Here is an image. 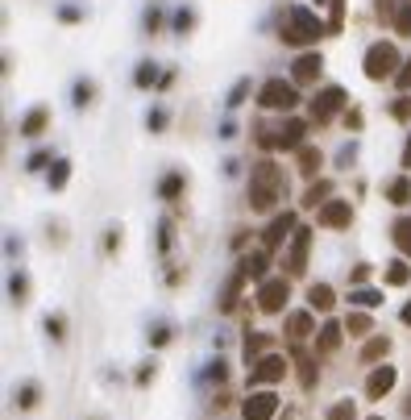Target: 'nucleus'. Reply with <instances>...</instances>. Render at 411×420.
I'll return each instance as SVG.
<instances>
[{"label":"nucleus","instance_id":"nucleus-1","mask_svg":"<svg viewBox=\"0 0 411 420\" xmlns=\"http://www.w3.org/2000/svg\"><path fill=\"white\" fill-rule=\"evenodd\" d=\"M274 200H283V171L274 163H258L249 175V204L258 212H266V208H274Z\"/></svg>","mask_w":411,"mask_h":420},{"label":"nucleus","instance_id":"nucleus-2","mask_svg":"<svg viewBox=\"0 0 411 420\" xmlns=\"http://www.w3.org/2000/svg\"><path fill=\"white\" fill-rule=\"evenodd\" d=\"M320 34H324V21L316 17L312 9H303V4L287 9V17H283V42L287 46H312Z\"/></svg>","mask_w":411,"mask_h":420},{"label":"nucleus","instance_id":"nucleus-3","mask_svg":"<svg viewBox=\"0 0 411 420\" xmlns=\"http://www.w3.org/2000/svg\"><path fill=\"white\" fill-rule=\"evenodd\" d=\"M365 79H374V83H378V79H387V75H395V67H403V63H399V50L390 46V42H374V46L365 50Z\"/></svg>","mask_w":411,"mask_h":420},{"label":"nucleus","instance_id":"nucleus-4","mask_svg":"<svg viewBox=\"0 0 411 420\" xmlns=\"http://www.w3.org/2000/svg\"><path fill=\"white\" fill-rule=\"evenodd\" d=\"M258 104H262V108H270V113H279V108H295V104H299V96H295V88H291V83H283V79H270V83H262V92H258Z\"/></svg>","mask_w":411,"mask_h":420},{"label":"nucleus","instance_id":"nucleus-5","mask_svg":"<svg viewBox=\"0 0 411 420\" xmlns=\"http://www.w3.org/2000/svg\"><path fill=\"white\" fill-rule=\"evenodd\" d=\"M291 296V287H287V279H262V287H258V308L262 312H283V304H287Z\"/></svg>","mask_w":411,"mask_h":420},{"label":"nucleus","instance_id":"nucleus-6","mask_svg":"<svg viewBox=\"0 0 411 420\" xmlns=\"http://www.w3.org/2000/svg\"><path fill=\"white\" fill-rule=\"evenodd\" d=\"M287 374V358H279V354H266V358H258L254 362V371H249V387H262V383H279Z\"/></svg>","mask_w":411,"mask_h":420},{"label":"nucleus","instance_id":"nucleus-7","mask_svg":"<svg viewBox=\"0 0 411 420\" xmlns=\"http://www.w3.org/2000/svg\"><path fill=\"white\" fill-rule=\"evenodd\" d=\"M274 412H279V396H274V391H254V396L241 404L245 420H270Z\"/></svg>","mask_w":411,"mask_h":420},{"label":"nucleus","instance_id":"nucleus-8","mask_svg":"<svg viewBox=\"0 0 411 420\" xmlns=\"http://www.w3.org/2000/svg\"><path fill=\"white\" fill-rule=\"evenodd\" d=\"M340 104H345V88H337V83H333V88H320L312 96V117L316 121H328Z\"/></svg>","mask_w":411,"mask_h":420},{"label":"nucleus","instance_id":"nucleus-9","mask_svg":"<svg viewBox=\"0 0 411 420\" xmlns=\"http://www.w3.org/2000/svg\"><path fill=\"white\" fill-rule=\"evenodd\" d=\"M308 246H312V229H295V233H291V250H287V271L291 275H303V267H308Z\"/></svg>","mask_w":411,"mask_h":420},{"label":"nucleus","instance_id":"nucleus-10","mask_svg":"<svg viewBox=\"0 0 411 420\" xmlns=\"http://www.w3.org/2000/svg\"><path fill=\"white\" fill-rule=\"evenodd\" d=\"M349 221H353L349 200H324V204H320V225H324V229H345Z\"/></svg>","mask_w":411,"mask_h":420},{"label":"nucleus","instance_id":"nucleus-11","mask_svg":"<svg viewBox=\"0 0 411 420\" xmlns=\"http://www.w3.org/2000/svg\"><path fill=\"white\" fill-rule=\"evenodd\" d=\"M303 133H308V125L299 121V117H291V121L274 133V146H279V150H299V146H303Z\"/></svg>","mask_w":411,"mask_h":420},{"label":"nucleus","instance_id":"nucleus-12","mask_svg":"<svg viewBox=\"0 0 411 420\" xmlns=\"http://www.w3.org/2000/svg\"><path fill=\"white\" fill-rule=\"evenodd\" d=\"M287 233H295V217H291V212H279V217H274V221L266 225V233H262L266 250L283 246V237H287Z\"/></svg>","mask_w":411,"mask_h":420},{"label":"nucleus","instance_id":"nucleus-13","mask_svg":"<svg viewBox=\"0 0 411 420\" xmlns=\"http://www.w3.org/2000/svg\"><path fill=\"white\" fill-rule=\"evenodd\" d=\"M320 67H324V58H320L316 50H308V54H299V58H295L291 75H295V83H312L316 75H320Z\"/></svg>","mask_w":411,"mask_h":420},{"label":"nucleus","instance_id":"nucleus-14","mask_svg":"<svg viewBox=\"0 0 411 420\" xmlns=\"http://www.w3.org/2000/svg\"><path fill=\"white\" fill-rule=\"evenodd\" d=\"M395 387V367H378V371H370V379H365V396L370 399H383Z\"/></svg>","mask_w":411,"mask_h":420},{"label":"nucleus","instance_id":"nucleus-15","mask_svg":"<svg viewBox=\"0 0 411 420\" xmlns=\"http://www.w3.org/2000/svg\"><path fill=\"white\" fill-rule=\"evenodd\" d=\"M237 271H241L245 279H266V250H254V254H245Z\"/></svg>","mask_w":411,"mask_h":420},{"label":"nucleus","instance_id":"nucleus-16","mask_svg":"<svg viewBox=\"0 0 411 420\" xmlns=\"http://www.w3.org/2000/svg\"><path fill=\"white\" fill-rule=\"evenodd\" d=\"M308 304H312V312H328L333 308V287L328 283H312L308 287Z\"/></svg>","mask_w":411,"mask_h":420},{"label":"nucleus","instance_id":"nucleus-17","mask_svg":"<svg viewBox=\"0 0 411 420\" xmlns=\"http://www.w3.org/2000/svg\"><path fill=\"white\" fill-rule=\"evenodd\" d=\"M287 333L295 337V342L312 337V312H291V317H287Z\"/></svg>","mask_w":411,"mask_h":420},{"label":"nucleus","instance_id":"nucleus-18","mask_svg":"<svg viewBox=\"0 0 411 420\" xmlns=\"http://www.w3.org/2000/svg\"><path fill=\"white\" fill-rule=\"evenodd\" d=\"M46 121H50L46 108H29V113H25V121H21V133H25V138H38V133L46 129Z\"/></svg>","mask_w":411,"mask_h":420},{"label":"nucleus","instance_id":"nucleus-19","mask_svg":"<svg viewBox=\"0 0 411 420\" xmlns=\"http://www.w3.org/2000/svg\"><path fill=\"white\" fill-rule=\"evenodd\" d=\"M241 283H245V275L237 271L229 283H224V292H220V312H233L237 308V292H241Z\"/></svg>","mask_w":411,"mask_h":420},{"label":"nucleus","instance_id":"nucleus-20","mask_svg":"<svg viewBox=\"0 0 411 420\" xmlns=\"http://www.w3.org/2000/svg\"><path fill=\"white\" fill-rule=\"evenodd\" d=\"M266 349V333H245V346H241V354H245V362L254 367L258 362V354Z\"/></svg>","mask_w":411,"mask_h":420},{"label":"nucleus","instance_id":"nucleus-21","mask_svg":"<svg viewBox=\"0 0 411 420\" xmlns=\"http://www.w3.org/2000/svg\"><path fill=\"white\" fill-rule=\"evenodd\" d=\"M340 333H345V329H340L337 321H328L324 329H320V349H324V354H333V349L340 346Z\"/></svg>","mask_w":411,"mask_h":420},{"label":"nucleus","instance_id":"nucleus-22","mask_svg":"<svg viewBox=\"0 0 411 420\" xmlns=\"http://www.w3.org/2000/svg\"><path fill=\"white\" fill-rule=\"evenodd\" d=\"M349 304H358V308H378V304H383V292H374V287H358V292H349Z\"/></svg>","mask_w":411,"mask_h":420},{"label":"nucleus","instance_id":"nucleus-23","mask_svg":"<svg viewBox=\"0 0 411 420\" xmlns=\"http://www.w3.org/2000/svg\"><path fill=\"white\" fill-rule=\"evenodd\" d=\"M387 349H390L387 337H370L365 349H362V362H378V358H387Z\"/></svg>","mask_w":411,"mask_h":420},{"label":"nucleus","instance_id":"nucleus-24","mask_svg":"<svg viewBox=\"0 0 411 420\" xmlns=\"http://www.w3.org/2000/svg\"><path fill=\"white\" fill-rule=\"evenodd\" d=\"M395 246L411 258V221H407V217H399V221H395Z\"/></svg>","mask_w":411,"mask_h":420},{"label":"nucleus","instance_id":"nucleus-25","mask_svg":"<svg viewBox=\"0 0 411 420\" xmlns=\"http://www.w3.org/2000/svg\"><path fill=\"white\" fill-rule=\"evenodd\" d=\"M387 196H390V204H407L411 200V179H390Z\"/></svg>","mask_w":411,"mask_h":420},{"label":"nucleus","instance_id":"nucleus-26","mask_svg":"<svg viewBox=\"0 0 411 420\" xmlns=\"http://www.w3.org/2000/svg\"><path fill=\"white\" fill-rule=\"evenodd\" d=\"M407 279H411V267L403 262V258H395V262L387 267V283H395V287H403Z\"/></svg>","mask_w":411,"mask_h":420},{"label":"nucleus","instance_id":"nucleus-27","mask_svg":"<svg viewBox=\"0 0 411 420\" xmlns=\"http://www.w3.org/2000/svg\"><path fill=\"white\" fill-rule=\"evenodd\" d=\"M316 167H320V150L316 146H299V171L316 175Z\"/></svg>","mask_w":411,"mask_h":420},{"label":"nucleus","instance_id":"nucleus-28","mask_svg":"<svg viewBox=\"0 0 411 420\" xmlns=\"http://www.w3.org/2000/svg\"><path fill=\"white\" fill-rule=\"evenodd\" d=\"M67 179H71V163H67V158H58V163H54V171H50V188L58 192V188H67Z\"/></svg>","mask_w":411,"mask_h":420},{"label":"nucleus","instance_id":"nucleus-29","mask_svg":"<svg viewBox=\"0 0 411 420\" xmlns=\"http://www.w3.org/2000/svg\"><path fill=\"white\" fill-rule=\"evenodd\" d=\"M133 83H137V88H150V83H158V67H154V63H137V71H133Z\"/></svg>","mask_w":411,"mask_h":420},{"label":"nucleus","instance_id":"nucleus-30","mask_svg":"<svg viewBox=\"0 0 411 420\" xmlns=\"http://www.w3.org/2000/svg\"><path fill=\"white\" fill-rule=\"evenodd\" d=\"M345 25V0H328V34H340Z\"/></svg>","mask_w":411,"mask_h":420},{"label":"nucleus","instance_id":"nucleus-31","mask_svg":"<svg viewBox=\"0 0 411 420\" xmlns=\"http://www.w3.org/2000/svg\"><path fill=\"white\" fill-rule=\"evenodd\" d=\"M158 192H162V200H175L179 192H183V175L175 171V175H167L162 183H158Z\"/></svg>","mask_w":411,"mask_h":420},{"label":"nucleus","instance_id":"nucleus-32","mask_svg":"<svg viewBox=\"0 0 411 420\" xmlns=\"http://www.w3.org/2000/svg\"><path fill=\"white\" fill-rule=\"evenodd\" d=\"M328 192H333V183H324V179H320V183H312V188H308L303 204H308V208H316V204H324V196H328Z\"/></svg>","mask_w":411,"mask_h":420},{"label":"nucleus","instance_id":"nucleus-33","mask_svg":"<svg viewBox=\"0 0 411 420\" xmlns=\"http://www.w3.org/2000/svg\"><path fill=\"white\" fill-rule=\"evenodd\" d=\"M345 329H349L353 337H362V333H370L374 324H370V317H365V312H349V321H345Z\"/></svg>","mask_w":411,"mask_h":420},{"label":"nucleus","instance_id":"nucleus-34","mask_svg":"<svg viewBox=\"0 0 411 420\" xmlns=\"http://www.w3.org/2000/svg\"><path fill=\"white\" fill-rule=\"evenodd\" d=\"M328 420H358V408H353V399H340L328 408Z\"/></svg>","mask_w":411,"mask_h":420},{"label":"nucleus","instance_id":"nucleus-35","mask_svg":"<svg viewBox=\"0 0 411 420\" xmlns=\"http://www.w3.org/2000/svg\"><path fill=\"white\" fill-rule=\"evenodd\" d=\"M395 29H399L403 38H411V0L399 4V13H395Z\"/></svg>","mask_w":411,"mask_h":420},{"label":"nucleus","instance_id":"nucleus-36","mask_svg":"<svg viewBox=\"0 0 411 420\" xmlns=\"http://www.w3.org/2000/svg\"><path fill=\"white\" fill-rule=\"evenodd\" d=\"M245 96H249V79H237V83H233V92H229V100H224V104H229V108H237V104H245Z\"/></svg>","mask_w":411,"mask_h":420},{"label":"nucleus","instance_id":"nucleus-37","mask_svg":"<svg viewBox=\"0 0 411 420\" xmlns=\"http://www.w3.org/2000/svg\"><path fill=\"white\" fill-rule=\"evenodd\" d=\"M71 96H75V108H83V104L92 100V83H88V79H79V83L71 88Z\"/></svg>","mask_w":411,"mask_h":420},{"label":"nucleus","instance_id":"nucleus-38","mask_svg":"<svg viewBox=\"0 0 411 420\" xmlns=\"http://www.w3.org/2000/svg\"><path fill=\"white\" fill-rule=\"evenodd\" d=\"M395 83H399V92H411V58L395 71Z\"/></svg>","mask_w":411,"mask_h":420},{"label":"nucleus","instance_id":"nucleus-39","mask_svg":"<svg viewBox=\"0 0 411 420\" xmlns=\"http://www.w3.org/2000/svg\"><path fill=\"white\" fill-rule=\"evenodd\" d=\"M374 13H378V17H383V21H395V13H399V4H395V0H378V4H374Z\"/></svg>","mask_w":411,"mask_h":420},{"label":"nucleus","instance_id":"nucleus-40","mask_svg":"<svg viewBox=\"0 0 411 420\" xmlns=\"http://www.w3.org/2000/svg\"><path fill=\"white\" fill-rule=\"evenodd\" d=\"M17 404H21V408H33V404H38V387H33V383H25V387H21V399H17Z\"/></svg>","mask_w":411,"mask_h":420},{"label":"nucleus","instance_id":"nucleus-41","mask_svg":"<svg viewBox=\"0 0 411 420\" xmlns=\"http://www.w3.org/2000/svg\"><path fill=\"white\" fill-rule=\"evenodd\" d=\"M192 9H179V13H175V29H179V34H183V29H192Z\"/></svg>","mask_w":411,"mask_h":420},{"label":"nucleus","instance_id":"nucleus-42","mask_svg":"<svg viewBox=\"0 0 411 420\" xmlns=\"http://www.w3.org/2000/svg\"><path fill=\"white\" fill-rule=\"evenodd\" d=\"M390 113H395L399 121H407V117H411V100H395V104H390Z\"/></svg>","mask_w":411,"mask_h":420},{"label":"nucleus","instance_id":"nucleus-43","mask_svg":"<svg viewBox=\"0 0 411 420\" xmlns=\"http://www.w3.org/2000/svg\"><path fill=\"white\" fill-rule=\"evenodd\" d=\"M9 296H13V299L25 296V279H21V275H13V279H9Z\"/></svg>","mask_w":411,"mask_h":420},{"label":"nucleus","instance_id":"nucleus-44","mask_svg":"<svg viewBox=\"0 0 411 420\" xmlns=\"http://www.w3.org/2000/svg\"><path fill=\"white\" fill-rule=\"evenodd\" d=\"M46 163H50V154H46V150H38V154H29V171H42Z\"/></svg>","mask_w":411,"mask_h":420},{"label":"nucleus","instance_id":"nucleus-45","mask_svg":"<svg viewBox=\"0 0 411 420\" xmlns=\"http://www.w3.org/2000/svg\"><path fill=\"white\" fill-rule=\"evenodd\" d=\"M150 342H154V346H167V342H170V329H167V324H158V329L150 333Z\"/></svg>","mask_w":411,"mask_h":420},{"label":"nucleus","instance_id":"nucleus-46","mask_svg":"<svg viewBox=\"0 0 411 420\" xmlns=\"http://www.w3.org/2000/svg\"><path fill=\"white\" fill-rule=\"evenodd\" d=\"M158 246L170 250V221H158Z\"/></svg>","mask_w":411,"mask_h":420},{"label":"nucleus","instance_id":"nucleus-47","mask_svg":"<svg viewBox=\"0 0 411 420\" xmlns=\"http://www.w3.org/2000/svg\"><path fill=\"white\" fill-rule=\"evenodd\" d=\"M46 333L50 337H63V317H46Z\"/></svg>","mask_w":411,"mask_h":420},{"label":"nucleus","instance_id":"nucleus-48","mask_svg":"<svg viewBox=\"0 0 411 420\" xmlns=\"http://www.w3.org/2000/svg\"><path fill=\"white\" fill-rule=\"evenodd\" d=\"M208 379H212V383H224V362H212V367H208Z\"/></svg>","mask_w":411,"mask_h":420},{"label":"nucleus","instance_id":"nucleus-49","mask_svg":"<svg viewBox=\"0 0 411 420\" xmlns=\"http://www.w3.org/2000/svg\"><path fill=\"white\" fill-rule=\"evenodd\" d=\"M162 125H167V113H162V108H154V113H150V129H162Z\"/></svg>","mask_w":411,"mask_h":420},{"label":"nucleus","instance_id":"nucleus-50","mask_svg":"<svg viewBox=\"0 0 411 420\" xmlns=\"http://www.w3.org/2000/svg\"><path fill=\"white\" fill-rule=\"evenodd\" d=\"M158 21H162V13H158V9H150V13H145V29H158Z\"/></svg>","mask_w":411,"mask_h":420},{"label":"nucleus","instance_id":"nucleus-51","mask_svg":"<svg viewBox=\"0 0 411 420\" xmlns=\"http://www.w3.org/2000/svg\"><path fill=\"white\" fill-rule=\"evenodd\" d=\"M312 383H316V367L312 362H303V387H312Z\"/></svg>","mask_w":411,"mask_h":420},{"label":"nucleus","instance_id":"nucleus-52","mask_svg":"<svg viewBox=\"0 0 411 420\" xmlns=\"http://www.w3.org/2000/svg\"><path fill=\"white\" fill-rule=\"evenodd\" d=\"M365 279H370V267H365V262L362 267H353V283H365Z\"/></svg>","mask_w":411,"mask_h":420},{"label":"nucleus","instance_id":"nucleus-53","mask_svg":"<svg viewBox=\"0 0 411 420\" xmlns=\"http://www.w3.org/2000/svg\"><path fill=\"white\" fill-rule=\"evenodd\" d=\"M403 167H411V133H407V146H403Z\"/></svg>","mask_w":411,"mask_h":420},{"label":"nucleus","instance_id":"nucleus-54","mask_svg":"<svg viewBox=\"0 0 411 420\" xmlns=\"http://www.w3.org/2000/svg\"><path fill=\"white\" fill-rule=\"evenodd\" d=\"M399 317H403V324H411V304H403V312H399Z\"/></svg>","mask_w":411,"mask_h":420},{"label":"nucleus","instance_id":"nucleus-55","mask_svg":"<svg viewBox=\"0 0 411 420\" xmlns=\"http://www.w3.org/2000/svg\"><path fill=\"white\" fill-rule=\"evenodd\" d=\"M407 416H411V396H407Z\"/></svg>","mask_w":411,"mask_h":420},{"label":"nucleus","instance_id":"nucleus-56","mask_svg":"<svg viewBox=\"0 0 411 420\" xmlns=\"http://www.w3.org/2000/svg\"><path fill=\"white\" fill-rule=\"evenodd\" d=\"M316 4H324V0H316Z\"/></svg>","mask_w":411,"mask_h":420},{"label":"nucleus","instance_id":"nucleus-57","mask_svg":"<svg viewBox=\"0 0 411 420\" xmlns=\"http://www.w3.org/2000/svg\"><path fill=\"white\" fill-rule=\"evenodd\" d=\"M374 420H383V416H374Z\"/></svg>","mask_w":411,"mask_h":420}]
</instances>
